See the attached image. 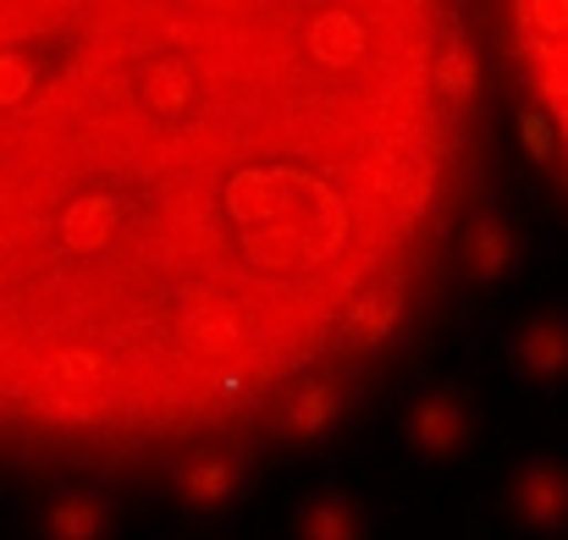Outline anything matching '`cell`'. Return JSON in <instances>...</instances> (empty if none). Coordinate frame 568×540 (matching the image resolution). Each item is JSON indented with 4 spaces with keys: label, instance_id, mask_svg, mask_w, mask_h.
Wrapping results in <instances>:
<instances>
[{
    "label": "cell",
    "instance_id": "obj_1",
    "mask_svg": "<svg viewBox=\"0 0 568 540\" xmlns=\"http://www.w3.org/2000/svg\"><path fill=\"white\" fill-rule=\"evenodd\" d=\"M514 265H519V232L508 215L486 210L464 237V271H469V282H503Z\"/></svg>",
    "mask_w": 568,
    "mask_h": 540
},
{
    "label": "cell",
    "instance_id": "obj_2",
    "mask_svg": "<svg viewBox=\"0 0 568 540\" xmlns=\"http://www.w3.org/2000/svg\"><path fill=\"white\" fill-rule=\"evenodd\" d=\"M519 359L530 369H564L568 364V320L564 315H541L519 332Z\"/></svg>",
    "mask_w": 568,
    "mask_h": 540
},
{
    "label": "cell",
    "instance_id": "obj_3",
    "mask_svg": "<svg viewBox=\"0 0 568 540\" xmlns=\"http://www.w3.org/2000/svg\"><path fill=\"white\" fill-rule=\"evenodd\" d=\"M408 430H414L419 441H442V436L453 430V408H447L442 397H425V403L414 408V419H408Z\"/></svg>",
    "mask_w": 568,
    "mask_h": 540
}]
</instances>
